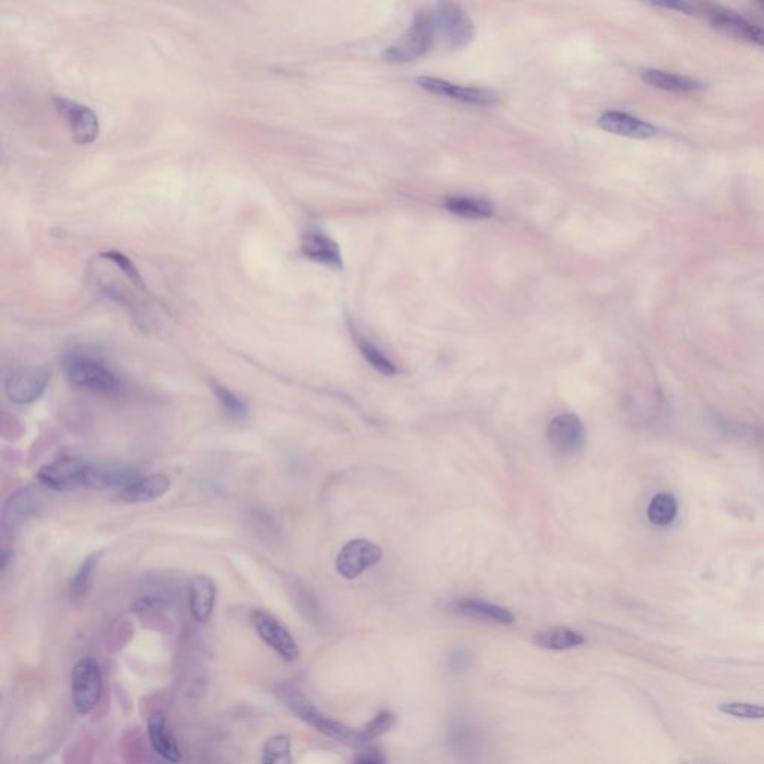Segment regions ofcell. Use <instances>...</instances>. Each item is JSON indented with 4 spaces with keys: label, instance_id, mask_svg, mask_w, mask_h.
Here are the masks:
<instances>
[{
    "label": "cell",
    "instance_id": "6",
    "mask_svg": "<svg viewBox=\"0 0 764 764\" xmlns=\"http://www.w3.org/2000/svg\"><path fill=\"white\" fill-rule=\"evenodd\" d=\"M693 14L703 15L715 29L721 30L726 35L764 47L763 27L757 26L748 18L736 14L735 11L705 3V5H693Z\"/></svg>",
    "mask_w": 764,
    "mask_h": 764
},
{
    "label": "cell",
    "instance_id": "1",
    "mask_svg": "<svg viewBox=\"0 0 764 764\" xmlns=\"http://www.w3.org/2000/svg\"><path fill=\"white\" fill-rule=\"evenodd\" d=\"M90 278L106 296L136 308V300L150 296L136 266L120 251H105L90 265Z\"/></svg>",
    "mask_w": 764,
    "mask_h": 764
},
{
    "label": "cell",
    "instance_id": "36",
    "mask_svg": "<svg viewBox=\"0 0 764 764\" xmlns=\"http://www.w3.org/2000/svg\"><path fill=\"white\" fill-rule=\"evenodd\" d=\"M759 5H760V8H762L764 11V2H760Z\"/></svg>",
    "mask_w": 764,
    "mask_h": 764
},
{
    "label": "cell",
    "instance_id": "23",
    "mask_svg": "<svg viewBox=\"0 0 764 764\" xmlns=\"http://www.w3.org/2000/svg\"><path fill=\"white\" fill-rule=\"evenodd\" d=\"M642 78L650 86L666 90V92L696 93L703 87L699 81L672 74V72L659 71V69H645L642 71Z\"/></svg>",
    "mask_w": 764,
    "mask_h": 764
},
{
    "label": "cell",
    "instance_id": "28",
    "mask_svg": "<svg viewBox=\"0 0 764 764\" xmlns=\"http://www.w3.org/2000/svg\"><path fill=\"white\" fill-rule=\"evenodd\" d=\"M676 514H678V503L669 493L656 494L648 506V518L656 526H668L675 520Z\"/></svg>",
    "mask_w": 764,
    "mask_h": 764
},
{
    "label": "cell",
    "instance_id": "21",
    "mask_svg": "<svg viewBox=\"0 0 764 764\" xmlns=\"http://www.w3.org/2000/svg\"><path fill=\"white\" fill-rule=\"evenodd\" d=\"M217 588L208 576H194L189 585L190 612L194 620L206 623L214 611Z\"/></svg>",
    "mask_w": 764,
    "mask_h": 764
},
{
    "label": "cell",
    "instance_id": "8",
    "mask_svg": "<svg viewBox=\"0 0 764 764\" xmlns=\"http://www.w3.org/2000/svg\"><path fill=\"white\" fill-rule=\"evenodd\" d=\"M51 372L45 366H24L12 372L5 382V396L15 405H29L41 399L50 382Z\"/></svg>",
    "mask_w": 764,
    "mask_h": 764
},
{
    "label": "cell",
    "instance_id": "35",
    "mask_svg": "<svg viewBox=\"0 0 764 764\" xmlns=\"http://www.w3.org/2000/svg\"><path fill=\"white\" fill-rule=\"evenodd\" d=\"M469 663H471V656H469L468 651L457 650L456 653L451 656V666H453L454 669L466 668V666H469Z\"/></svg>",
    "mask_w": 764,
    "mask_h": 764
},
{
    "label": "cell",
    "instance_id": "24",
    "mask_svg": "<svg viewBox=\"0 0 764 764\" xmlns=\"http://www.w3.org/2000/svg\"><path fill=\"white\" fill-rule=\"evenodd\" d=\"M533 642L544 650L566 651L584 645L585 638L581 633L568 627H554V629L536 633Z\"/></svg>",
    "mask_w": 764,
    "mask_h": 764
},
{
    "label": "cell",
    "instance_id": "5",
    "mask_svg": "<svg viewBox=\"0 0 764 764\" xmlns=\"http://www.w3.org/2000/svg\"><path fill=\"white\" fill-rule=\"evenodd\" d=\"M432 17L436 36L441 38L448 47L462 48L474 39V21L457 3H439Z\"/></svg>",
    "mask_w": 764,
    "mask_h": 764
},
{
    "label": "cell",
    "instance_id": "33",
    "mask_svg": "<svg viewBox=\"0 0 764 764\" xmlns=\"http://www.w3.org/2000/svg\"><path fill=\"white\" fill-rule=\"evenodd\" d=\"M396 724V715L391 711H381L366 724L362 730L363 738L366 742H372L374 739L381 738L385 733L390 732Z\"/></svg>",
    "mask_w": 764,
    "mask_h": 764
},
{
    "label": "cell",
    "instance_id": "25",
    "mask_svg": "<svg viewBox=\"0 0 764 764\" xmlns=\"http://www.w3.org/2000/svg\"><path fill=\"white\" fill-rule=\"evenodd\" d=\"M100 559H102V553L90 554L81 563L75 575L72 576L71 584H69V600L72 603H81L89 596L90 590L93 587V581H95L97 568H99Z\"/></svg>",
    "mask_w": 764,
    "mask_h": 764
},
{
    "label": "cell",
    "instance_id": "13",
    "mask_svg": "<svg viewBox=\"0 0 764 764\" xmlns=\"http://www.w3.org/2000/svg\"><path fill=\"white\" fill-rule=\"evenodd\" d=\"M547 438L551 448L560 456H575L584 448V424L578 415H557L548 426Z\"/></svg>",
    "mask_w": 764,
    "mask_h": 764
},
{
    "label": "cell",
    "instance_id": "31",
    "mask_svg": "<svg viewBox=\"0 0 764 764\" xmlns=\"http://www.w3.org/2000/svg\"><path fill=\"white\" fill-rule=\"evenodd\" d=\"M211 388L212 393L217 397L218 403L223 406L224 411H226L230 417L238 418V420L247 417L248 406L245 405V402L241 397L236 396L232 390L224 387V385L218 384V382H212Z\"/></svg>",
    "mask_w": 764,
    "mask_h": 764
},
{
    "label": "cell",
    "instance_id": "12",
    "mask_svg": "<svg viewBox=\"0 0 764 764\" xmlns=\"http://www.w3.org/2000/svg\"><path fill=\"white\" fill-rule=\"evenodd\" d=\"M56 106L68 123L77 144L90 145L97 141L100 123L99 117L92 108L75 100L63 99V97H57Z\"/></svg>",
    "mask_w": 764,
    "mask_h": 764
},
{
    "label": "cell",
    "instance_id": "22",
    "mask_svg": "<svg viewBox=\"0 0 764 764\" xmlns=\"http://www.w3.org/2000/svg\"><path fill=\"white\" fill-rule=\"evenodd\" d=\"M454 609L463 617L474 618V620L490 621V623L503 624V626L515 623V617L511 611L485 600L462 599L454 603Z\"/></svg>",
    "mask_w": 764,
    "mask_h": 764
},
{
    "label": "cell",
    "instance_id": "30",
    "mask_svg": "<svg viewBox=\"0 0 764 764\" xmlns=\"http://www.w3.org/2000/svg\"><path fill=\"white\" fill-rule=\"evenodd\" d=\"M291 741L286 735L272 736L263 748L262 764H291Z\"/></svg>",
    "mask_w": 764,
    "mask_h": 764
},
{
    "label": "cell",
    "instance_id": "16",
    "mask_svg": "<svg viewBox=\"0 0 764 764\" xmlns=\"http://www.w3.org/2000/svg\"><path fill=\"white\" fill-rule=\"evenodd\" d=\"M600 129L612 135L626 136L633 139H650L657 135V129L641 118L633 117L626 112L609 111L600 115Z\"/></svg>",
    "mask_w": 764,
    "mask_h": 764
},
{
    "label": "cell",
    "instance_id": "20",
    "mask_svg": "<svg viewBox=\"0 0 764 764\" xmlns=\"http://www.w3.org/2000/svg\"><path fill=\"white\" fill-rule=\"evenodd\" d=\"M148 736H150L151 747L163 760L169 763L181 762L180 747L169 729L163 712L157 711L151 715L148 720Z\"/></svg>",
    "mask_w": 764,
    "mask_h": 764
},
{
    "label": "cell",
    "instance_id": "17",
    "mask_svg": "<svg viewBox=\"0 0 764 764\" xmlns=\"http://www.w3.org/2000/svg\"><path fill=\"white\" fill-rule=\"evenodd\" d=\"M171 478L166 475H148V477H139L130 482L126 487L118 491V499L130 505L136 503L153 502L160 499L171 490Z\"/></svg>",
    "mask_w": 764,
    "mask_h": 764
},
{
    "label": "cell",
    "instance_id": "2",
    "mask_svg": "<svg viewBox=\"0 0 764 764\" xmlns=\"http://www.w3.org/2000/svg\"><path fill=\"white\" fill-rule=\"evenodd\" d=\"M281 699L284 703L300 718L305 721L309 726L314 727L318 732L323 733L327 738L335 739V741L341 742V744L348 745V747L360 748L366 747L368 742L363 738L362 732L351 729V727L345 726V724L339 723V721L333 720V718L327 717V715L321 714L314 703L294 687H283L280 693Z\"/></svg>",
    "mask_w": 764,
    "mask_h": 764
},
{
    "label": "cell",
    "instance_id": "26",
    "mask_svg": "<svg viewBox=\"0 0 764 764\" xmlns=\"http://www.w3.org/2000/svg\"><path fill=\"white\" fill-rule=\"evenodd\" d=\"M445 208L456 214L457 217L472 218V220H482L490 218L494 209L488 200L479 199V197L454 196L445 200Z\"/></svg>",
    "mask_w": 764,
    "mask_h": 764
},
{
    "label": "cell",
    "instance_id": "15",
    "mask_svg": "<svg viewBox=\"0 0 764 764\" xmlns=\"http://www.w3.org/2000/svg\"><path fill=\"white\" fill-rule=\"evenodd\" d=\"M303 256L312 262L329 266L333 269L342 268V254L339 245L326 233L318 229L306 230L300 245Z\"/></svg>",
    "mask_w": 764,
    "mask_h": 764
},
{
    "label": "cell",
    "instance_id": "32",
    "mask_svg": "<svg viewBox=\"0 0 764 764\" xmlns=\"http://www.w3.org/2000/svg\"><path fill=\"white\" fill-rule=\"evenodd\" d=\"M720 712L742 720H764V706L757 703L727 702L718 706Z\"/></svg>",
    "mask_w": 764,
    "mask_h": 764
},
{
    "label": "cell",
    "instance_id": "29",
    "mask_svg": "<svg viewBox=\"0 0 764 764\" xmlns=\"http://www.w3.org/2000/svg\"><path fill=\"white\" fill-rule=\"evenodd\" d=\"M448 747L457 753H468L474 750L477 744V735L474 727L466 724L465 721H454L448 729Z\"/></svg>",
    "mask_w": 764,
    "mask_h": 764
},
{
    "label": "cell",
    "instance_id": "11",
    "mask_svg": "<svg viewBox=\"0 0 764 764\" xmlns=\"http://www.w3.org/2000/svg\"><path fill=\"white\" fill-rule=\"evenodd\" d=\"M89 465V462L78 459V457H63V459L42 466L38 472V479L45 487L54 491L84 487Z\"/></svg>",
    "mask_w": 764,
    "mask_h": 764
},
{
    "label": "cell",
    "instance_id": "34",
    "mask_svg": "<svg viewBox=\"0 0 764 764\" xmlns=\"http://www.w3.org/2000/svg\"><path fill=\"white\" fill-rule=\"evenodd\" d=\"M354 764H387L384 754L374 748H366L356 757Z\"/></svg>",
    "mask_w": 764,
    "mask_h": 764
},
{
    "label": "cell",
    "instance_id": "9",
    "mask_svg": "<svg viewBox=\"0 0 764 764\" xmlns=\"http://www.w3.org/2000/svg\"><path fill=\"white\" fill-rule=\"evenodd\" d=\"M251 623H253L259 638L271 650H274L284 662L293 663L299 659L300 651L296 641L277 618L266 614V612L256 611L251 615Z\"/></svg>",
    "mask_w": 764,
    "mask_h": 764
},
{
    "label": "cell",
    "instance_id": "18",
    "mask_svg": "<svg viewBox=\"0 0 764 764\" xmlns=\"http://www.w3.org/2000/svg\"><path fill=\"white\" fill-rule=\"evenodd\" d=\"M38 494L32 488H21L9 496L3 506V529L17 530L38 511Z\"/></svg>",
    "mask_w": 764,
    "mask_h": 764
},
{
    "label": "cell",
    "instance_id": "7",
    "mask_svg": "<svg viewBox=\"0 0 764 764\" xmlns=\"http://www.w3.org/2000/svg\"><path fill=\"white\" fill-rule=\"evenodd\" d=\"M102 670L92 657H84L72 670V697L78 714L87 715L102 697Z\"/></svg>",
    "mask_w": 764,
    "mask_h": 764
},
{
    "label": "cell",
    "instance_id": "4",
    "mask_svg": "<svg viewBox=\"0 0 764 764\" xmlns=\"http://www.w3.org/2000/svg\"><path fill=\"white\" fill-rule=\"evenodd\" d=\"M435 23L430 14H418L411 27L385 50L384 60L388 63H409L420 59L432 50L436 42Z\"/></svg>",
    "mask_w": 764,
    "mask_h": 764
},
{
    "label": "cell",
    "instance_id": "14",
    "mask_svg": "<svg viewBox=\"0 0 764 764\" xmlns=\"http://www.w3.org/2000/svg\"><path fill=\"white\" fill-rule=\"evenodd\" d=\"M417 84L421 89L433 93V95L450 97V99L460 100V102L469 103V105L490 106L499 102V97L490 90L457 86V84L441 80V78H418Z\"/></svg>",
    "mask_w": 764,
    "mask_h": 764
},
{
    "label": "cell",
    "instance_id": "10",
    "mask_svg": "<svg viewBox=\"0 0 764 764\" xmlns=\"http://www.w3.org/2000/svg\"><path fill=\"white\" fill-rule=\"evenodd\" d=\"M382 559V550L368 539H354L336 557V571L345 579H356Z\"/></svg>",
    "mask_w": 764,
    "mask_h": 764
},
{
    "label": "cell",
    "instance_id": "19",
    "mask_svg": "<svg viewBox=\"0 0 764 764\" xmlns=\"http://www.w3.org/2000/svg\"><path fill=\"white\" fill-rule=\"evenodd\" d=\"M138 478V472L129 466L90 463L84 487L95 488V490L120 487L121 490Z\"/></svg>",
    "mask_w": 764,
    "mask_h": 764
},
{
    "label": "cell",
    "instance_id": "27",
    "mask_svg": "<svg viewBox=\"0 0 764 764\" xmlns=\"http://www.w3.org/2000/svg\"><path fill=\"white\" fill-rule=\"evenodd\" d=\"M354 341H356L363 357L371 363L372 368L377 369L385 377H393V375L397 374L396 365L388 357H385V354L382 353L377 345L372 344L369 339L363 338L359 333H354Z\"/></svg>",
    "mask_w": 764,
    "mask_h": 764
},
{
    "label": "cell",
    "instance_id": "3",
    "mask_svg": "<svg viewBox=\"0 0 764 764\" xmlns=\"http://www.w3.org/2000/svg\"><path fill=\"white\" fill-rule=\"evenodd\" d=\"M63 369L68 380L84 390L97 394H114L120 390L117 374L103 360L90 354H68L63 360Z\"/></svg>",
    "mask_w": 764,
    "mask_h": 764
}]
</instances>
